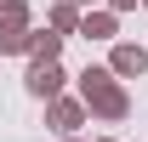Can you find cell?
<instances>
[{
    "label": "cell",
    "mask_w": 148,
    "mask_h": 142,
    "mask_svg": "<svg viewBox=\"0 0 148 142\" xmlns=\"http://www.w3.org/2000/svg\"><path fill=\"white\" fill-rule=\"evenodd\" d=\"M63 80H69V74H63V63H34V57H29V68H23V85H29V97H40V102H51V97H63Z\"/></svg>",
    "instance_id": "3957f363"
},
{
    "label": "cell",
    "mask_w": 148,
    "mask_h": 142,
    "mask_svg": "<svg viewBox=\"0 0 148 142\" xmlns=\"http://www.w3.org/2000/svg\"><path fill=\"white\" fill-rule=\"evenodd\" d=\"M23 57H34V63L63 57V34H57V29H29V51H23Z\"/></svg>",
    "instance_id": "52a82bcc"
},
{
    "label": "cell",
    "mask_w": 148,
    "mask_h": 142,
    "mask_svg": "<svg viewBox=\"0 0 148 142\" xmlns=\"http://www.w3.org/2000/svg\"><path fill=\"white\" fill-rule=\"evenodd\" d=\"M46 29H57V34L69 40L74 29H80V0H57L51 12H46Z\"/></svg>",
    "instance_id": "ba28073f"
},
{
    "label": "cell",
    "mask_w": 148,
    "mask_h": 142,
    "mask_svg": "<svg viewBox=\"0 0 148 142\" xmlns=\"http://www.w3.org/2000/svg\"><path fill=\"white\" fill-rule=\"evenodd\" d=\"M74 34H86V40H114L120 34V12H80V29Z\"/></svg>",
    "instance_id": "8992f818"
},
{
    "label": "cell",
    "mask_w": 148,
    "mask_h": 142,
    "mask_svg": "<svg viewBox=\"0 0 148 142\" xmlns=\"http://www.w3.org/2000/svg\"><path fill=\"white\" fill-rule=\"evenodd\" d=\"M80 102H86V114L120 125L131 114V91H125V80H114L108 68H86V74H80Z\"/></svg>",
    "instance_id": "6da1fadb"
},
{
    "label": "cell",
    "mask_w": 148,
    "mask_h": 142,
    "mask_svg": "<svg viewBox=\"0 0 148 142\" xmlns=\"http://www.w3.org/2000/svg\"><path fill=\"white\" fill-rule=\"evenodd\" d=\"M131 6H143V0H108V12H131Z\"/></svg>",
    "instance_id": "9c48e42d"
},
{
    "label": "cell",
    "mask_w": 148,
    "mask_h": 142,
    "mask_svg": "<svg viewBox=\"0 0 148 142\" xmlns=\"http://www.w3.org/2000/svg\"><path fill=\"white\" fill-rule=\"evenodd\" d=\"M80 6H86V0H80ZM91 6H97V0H91Z\"/></svg>",
    "instance_id": "7c38bea8"
},
{
    "label": "cell",
    "mask_w": 148,
    "mask_h": 142,
    "mask_svg": "<svg viewBox=\"0 0 148 142\" xmlns=\"http://www.w3.org/2000/svg\"><path fill=\"white\" fill-rule=\"evenodd\" d=\"M29 0H0V57H23L29 51Z\"/></svg>",
    "instance_id": "7a4b0ae2"
},
{
    "label": "cell",
    "mask_w": 148,
    "mask_h": 142,
    "mask_svg": "<svg viewBox=\"0 0 148 142\" xmlns=\"http://www.w3.org/2000/svg\"><path fill=\"white\" fill-rule=\"evenodd\" d=\"M97 142H120V137H97Z\"/></svg>",
    "instance_id": "30bf717a"
},
{
    "label": "cell",
    "mask_w": 148,
    "mask_h": 142,
    "mask_svg": "<svg viewBox=\"0 0 148 142\" xmlns=\"http://www.w3.org/2000/svg\"><path fill=\"white\" fill-rule=\"evenodd\" d=\"M108 74H114V80H143V74H148V46H137V40H114Z\"/></svg>",
    "instance_id": "277c9868"
},
{
    "label": "cell",
    "mask_w": 148,
    "mask_h": 142,
    "mask_svg": "<svg viewBox=\"0 0 148 142\" xmlns=\"http://www.w3.org/2000/svg\"><path fill=\"white\" fill-rule=\"evenodd\" d=\"M63 142H80V137H63Z\"/></svg>",
    "instance_id": "8fae6325"
},
{
    "label": "cell",
    "mask_w": 148,
    "mask_h": 142,
    "mask_svg": "<svg viewBox=\"0 0 148 142\" xmlns=\"http://www.w3.org/2000/svg\"><path fill=\"white\" fill-rule=\"evenodd\" d=\"M143 6H148V0H143Z\"/></svg>",
    "instance_id": "4fadbf2b"
},
{
    "label": "cell",
    "mask_w": 148,
    "mask_h": 142,
    "mask_svg": "<svg viewBox=\"0 0 148 142\" xmlns=\"http://www.w3.org/2000/svg\"><path fill=\"white\" fill-rule=\"evenodd\" d=\"M46 125H51L57 137H74V131L86 125V102H80V97H51V102H46Z\"/></svg>",
    "instance_id": "5b68a950"
}]
</instances>
